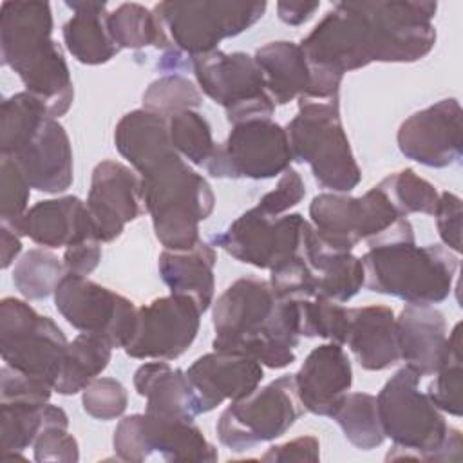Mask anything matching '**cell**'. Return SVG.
Segmentation results:
<instances>
[{
    "mask_svg": "<svg viewBox=\"0 0 463 463\" xmlns=\"http://www.w3.org/2000/svg\"><path fill=\"white\" fill-rule=\"evenodd\" d=\"M461 322H458L447 336V353L441 367L434 373V380L427 385V396L441 411L452 416L463 412V365H461Z\"/></svg>",
    "mask_w": 463,
    "mask_h": 463,
    "instance_id": "cell-39",
    "label": "cell"
},
{
    "mask_svg": "<svg viewBox=\"0 0 463 463\" xmlns=\"http://www.w3.org/2000/svg\"><path fill=\"white\" fill-rule=\"evenodd\" d=\"M54 304L74 329L105 338L112 349H123L134 335V302L89 277L65 273L54 289Z\"/></svg>",
    "mask_w": 463,
    "mask_h": 463,
    "instance_id": "cell-13",
    "label": "cell"
},
{
    "mask_svg": "<svg viewBox=\"0 0 463 463\" xmlns=\"http://www.w3.org/2000/svg\"><path fill=\"white\" fill-rule=\"evenodd\" d=\"M340 425L345 439L360 450H371L383 443L376 396L369 392H347L331 416Z\"/></svg>",
    "mask_w": 463,
    "mask_h": 463,
    "instance_id": "cell-35",
    "label": "cell"
},
{
    "mask_svg": "<svg viewBox=\"0 0 463 463\" xmlns=\"http://www.w3.org/2000/svg\"><path fill=\"white\" fill-rule=\"evenodd\" d=\"M266 2H159L154 13L161 18L174 47L190 58L219 49L224 38H233L257 24Z\"/></svg>",
    "mask_w": 463,
    "mask_h": 463,
    "instance_id": "cell-9",
    "label": "cell"
},
{
    "mask_svg": "<svg viewBox=\"0 0 463 463\" xmlns=\"http://www.w3.org/2000/svg\"><path fill=\"white\" fill-rule=\"evenodd\" d=\"M434 217H436V228H438V235H439L441 242L450 251L459 255V251H461V217H463L461 199L452 192H441L436 210H434Z\"/></svg>",
    "mask_w": 463,
    "mask_h": 463,
    "instance_id": "cell-49",
    "label": "cell"
},
{
    "mask_svg": "<svg viewBox=\"0 0 463 463\" xmlns=\"http://www.w3.org/2000/svg\"><path fill=\"white\" fill-rule=\"evenodd\" d=\"M112 358V345L96 335L80 333L69 342L61 373L56 380L54 391L63 396H72L83 391L96 380Z\"/></svg>",
    "mask_w": 463,
    "mask_h": 463,
    "instance_id": "cell-33",
    "label": "cell"
},
{
    "mask_svg": "<svg viewBox=\"0 0 463 463\" xmlns=\"http://www.w3.org/2000/svg\"><path fill=\"white\" fill-rule=\"evenodd\" d=\"M101 244L103 242L98 239H89L80 244L65 248V253L61 259L65 271L72 275H81V277L90 275L101 260Z\"/></svg>",
    "mask_w": 463,
    "mask_h": 463,
    "instance_id": "cell-51",
    "label": "cell"
},
{
    "mask_svg": "<svg viewBox=\"0 0 463 463\" xmlns=\"http://www.w3.org/2000/svg\"><path fill=\"white\" fill-rule=\"evenodd\" d=\"M311 224L320 242L333 251H353L362 241L360 197L340 192H324L309 204Z\"/></svg>",
    "mask_w": 463,
    "mask_h": 463,
    "instance_id": "cell-32",
    "label": "cell"
},
{
    "mask_svg": "<svg viewBox=\"0 0 463 463\" xmlns=\"http://www.w3.org/2000/svg\"><path fill=\"white\" fill-rule=\"evenodd\" d=\"M293 161L307 163L315 181L331 192L349 194L362 181L340 118V98H298V112L286 125Z\"/></svg>",
    "mask_w": 463,
    "mask_h": 463,
    "instance_id": "cell-6",
    "label": "cell"
},
{
    "mask_svg": "<svg viewBox=\"0 0 463 463\" xmlns=\"http://www.w3.org/2000/svg\"><path fill=\"white\" fill-rule=\"evenodd\" d=\"M141 177L143 204L152 217L157 241L165 250H190L199 239V222L215 206L210 183L175 150L150 165Z\"/></svg>",
    "mask_w": 463,
    "mask_h": 463,
    "instance_id": "cell-4",
    "label": "cell"
},
{
    "mask_svg": "<svg viewBox=\"0 0 463 463\" xmlns=\"http://www.w3.org/2000/svg\"><path fill=\"white\" fill-rule=\"evenodd\" d=\"M9 157L18 165L31 188L38 192L60 194L72 184V146L56 118L47 116L25 145Z\"/></svg>",
    "mask_w": 463,
    "mask_h": 463,
    "instance_id": "cell-21",
    "label": "cell"
},
{
    "mask_svg": "<svg viewBox=\"0 0 463 463\" xmlns=\"http://www.w3.org/2000/svg\"><path fill=\"white\" fill-rule=\"evenodd\" d=\"M304 195H306L304 179L295 168L289 166L280 175L277 186L268 194H264L255 206L268 215L279 217L289 212L293 206H297L304 199Z\"/></svg>",
    "mask_w": 463,
    "mask_h": 463,
    "instance_id": "cell-48",
    "label": "cell"
},
{
    "mask_svg": "<svg viewBox=\"0 0 463 463\" xmlns=\"http://www.w3.org/2000/svg\"><path fill=\"white\" fill-rule=\"evenodd\" d=\"M197 394L201 414L217 409L222 402L251 394L264 378L262 365L244 354L212 351L199 356L186 371Z\"/></svg>",
    "mask_w": 463,
    "mask_h": 463,
    "instance_id": "cell-20",
    "label": "cell"
},
{
    "mask_svg": "<svg viewBox=\"0 0 463 463\" xmlns=\"http://www.w3.org/2000/svg\"><path fill=\"white\" fill-rule=\"evenodd\" d=\"M22 235H18L14 230L7 228V226H0V266L2 269H7L18 257V253L22 251Z\"/></svg>",
    "mask_w": 463,
    "mask_h": 463,
    "instance_id": "cell-53",
    "label": "cell"
},
{
    "mask_svg": "<svg viewBox=\"0 0 463 463\" xmlns=\"http://www.w3.org/2000/svg\"><path fill=\"white\" fill-rule=\"evenodd\" d=\"M192 72L199 89L224 109L228 123L271 119L277 105L253 56L217 49L192 58Z\"/></svg>",
    "mask_w": 463,
    "mask_h": 463,
    "instance_id": "cell-10",
    "label": "cell"
},
{
    "mask_svg": "<svg viewBox=\"0 0 463 463\" xmlns=\"http://www.w3.org/2000/svg\"><path fill=\"white\" fill-rule=\"evenodd\" d=\"M400 360L420 376L434 374L447 353L445 315L432 306L407 304L396 318Z\"/></svg>",
    "mask_w": 463,
    "mask_h": 463,
    "instance_id": "cell-24",
    "label": "cell"
},
{
    "mask_svg": "<svg viewBox=\"0 0 463 463\" xmlns=\"http://www.w3.org/2000/svg\"><path fill=\"white\" fill-rule=\"evenodd\" d=\"M63 260L47 248H33L22 255L13 269V284L27 300H42L54 295L65 275Z\"/></svg>",
    "mask_w": 463,
    "mask_h": 463,
    "instance_id": "cell-38",
    "label": "cell"
},
{
    "mask_svg": "<svg viewBox=\"0 0 463 463\" xmlns=\"http://www.w3.org/2000/svg\"><path fill=\"white\" fill-rule=\"evenodd\" d=\"M16 233L51 250L98 239L87 203L76 195L38 201L25 212Z\"/></svg>",
    "mask_w": 463,
    "mask_h": 463,
    "instance_id": "cell-23",
    "label": "cell"
},
{
    "mask_svg": "<svg viewBox=\"0 0 463 463\" xmlns=\"http://www.w3.org/2000/svg\"><path fill=\"white\" fill-rule=\"evenodd\" d=\"M49 2H4L0 5L2 63L14 71L25 90L60 118L74 101V85L60 45L52 40Z\"/></svg>",
    "mask_w": 463,
    "mask_h": 463,
    "instance_id": "cell-2",
    "label": "cell"
},
{
    "mask_svg": "<svg viewBox=\"0 0 463 463\" xmlns=\"http://www.w3.org/2000/svg\"><path fill=\"white\" fill-rule=\"evenodd\" d=\"M269 284L280 298L304 300L318 297V282L315 271L302 257L300 250L297 255L269 269Z\"/></svg>",
    "mask_w": 463,
    "mask_h": 463,
    "instance_id": "cell-46",
    "label": "cell"
},
{
    "mask_svg": "<svg viewBox=\"0 0 463 463\" xmlns=\"http://www.w3.org/2000/svg\"><path fill=\"white\" fill-rule=\"evenodd\" d=\"M215 262V248L210 242L199 241L190 250H163L159 253L157 268L161 280L168 286L170 293L194 298L204 313L213 304Z\"/></svg>",
    "mask_w": 463,
    "mask_h": 463,
    "instance_id": "cell-27",
    "label": "cell"
},
{
    "mask_svg": "<svg viewBox=\"0 0 463 463\" xmlns=\"http://www.w3.org/2000/svg\"><path fill=\"white\" fill-rule=\"evenodd\" d=\"M121 461L141 463L154 452L166 461H215L217 449L188 418L161 414H130L119 420L112 436Z\"/></svg>",
    "mask_w": 463,
    "mask_h": 463,
    "instance_id": "cell-12",
    "label": "cell"
},
{
    "mask_svg": "<svg viewBox=\"0 0 463 463\" xmlns=\"http://www.w3.org/2000/svg\"><path fill=\"white\" fill-rule=\"evenodd\" d=\"M213 349L237 353L269 369L295 362L300 340L298 300L280 298L269 280L242 277L215 300Z\"/></svg>",
    "mask_w": 463,
    "mask_h": 463,
    "instance_id": "cell-1",
    "label": "cell"
},
{
    "mask_svg": "<svg viewBox=\"0 0 463 463\" xmlns=\"http://www.w3.org/2000/svg\"><path fill=\"white\" fill-rule=\"evenodd\" d=\"M83 411L101 421H110L127 411L128 392L125 385L110 376H98L81 391Z\"/></svg>",
    "mask_w": 463,
    "mask_h": 463,
    "instance_id": "cell-47",
    "label": "cell"
},
{
    "mask_svg": "<svg viewBox=\"0 0 463 463\" xmlns=\"http://www.w3.org/2000/svg\"><path fill=\"white\" fill-rule=\"evenodd\" d=\"M345 344L365 371H385L400 362L396 317L387 306L351 307Z\"/></svg>",
    "mask_w": 463,
    "mask_h": 463,
    "instance_id": "cell-25",
    "label": "cell"
},
{
    "mask_svg": "<svg viewBox=\"0 0 463 463\" xmlns=\"http://www.w3.org/2000/svg\"><path fill=\"white\" fill-rule=\"evenodd\" d=\"M67 338L49 318L25 300L5 297L0 302V353L5 365L54 389L61 373Z\"/></svg>",
    "mask_w": 463,
    "mask_h": 463,
    "instance_id": "cell-7",
    "label": "cell"
},
{
    "mask_svg": "<svg viewBox=\"0 0 463 463\" xmlns=\"http://www.w3.org/2000/svg\"><path fill=\"white\" fill-rule=\"evenodd\" d=\"M311 71L342 76L373 63V42L358 2H338L300 43Z\"/></svg>",
    "mask_w": 463,
    "mask_h": 463,
    "instance_id": "cell-16",
    "label": "cell"
},
{
    "mask_svg": "<svg viewBox=\"0 0 463 463\" xmlns=\"http://www.w3.org/2000/svg\"><path fill=\"white\" fill-rule=\"evenodd\" d=\"M168 139L174 150L188 163L204 166L215 150L212 127L197 110H181L166 118Z\"/></svg>",
    "mask_w": 463,
    "mask_h": 463,
    "instance_id": "cell-40",
    "label": "cell"
},
{
    "mask_svg": "<svg viewBox=\"0 0 463 463\" xmlns=\"http://www.w3.org/2000/svg\"><path fill=\"white\" fill-rule=\"evenodd\" d=\"M203 103L201 89L181 74L154 80L143 92V109L168 118L181 110H194Z\"/></svg>",
    "mask_w": 463,
    "mask_h": 463,
    "instance_id": "cell-43",
    "label": "cell"
},
{
    "mask_svg": "<svg viewBox=\"0 0 463 463\" xmlns=\"http://www.w3.org/2000/svg\"><path fill=\"white\" fill-rule=\"evenodd\" d=\"M291 161L286 128L271 119H250L232 125L204 168L217 179L264 181L284 174Z\"/></svg>",
    "mask_w": 463,
    "mask_h": 463,
    "instance_id": "cell-11",
    "label": "cell"
},
{
    "mask_svg": "<svg viewBox=\"0 0 463 463\" xmlns=\"http://www.w3.org/2000/svg\"><path fill=\"white\" fill-rule=\"evenodd\" d=\"M72 16L63 24L61 34L67 51L83 65H103L121 49L107 27V2H65Z\"/></svg>",
    "mask_w": 463,
    "mask_h": 463,
    "instance_id": "cell-29",
    "label": "cell"
},
{
    "mask_svg": "<svg viewBox=\"0 0 463 463\" xmlns=\"http://www.w3.org/2000/svg\"><path fill=\"white\" fill-rule=\"evenodd\" d=\"M300 253L309 262L318 282V297L336 302L351 300L364 286L365 273L362 260L351 251L327 250L311 222L304 230Z\"/></svg>",
    "mask_w": 463,
    "mask_h": 463,
    "instance_id": "cell-28",
    "label": "cell"
},
{
    "mask_svg": "<svg viewBox=\"0 0 463 463\" xmlns=\"http://www.w3.org/2000/svg\"><path fill=\"white\" fill-rule=\"evenodd\" d=\"M463 112L456 98H445L411 114L398 128L400 152L423 166L445 168L461 159Z\"/></svg>",
    "mask_w": 463,
    "mask_h": 463,
    "instance_id": "cell-18",
    "label": "cell"
},
{
    "mask_svg": "<svg viewBox=\"0 0 463 463\" xmlns=\"http://www.w3.org/2000/svg\"><path fill=\"white\" fill-rule=\"evenodd\" d=\"M49 116L47 109L27 90L16 92L2 101L0 112V150L2 156H13L34 134L40 123ZM52 118V116H51Z\"/></svg>",
    "mask_w": 463,
    "mask_h": 463,
    "instance_id": "cell-36",
    "label": "cell"
},
{
    "mask_svg": "<svg viewBox=\"0 0 463 463\" xmlns=\"http://www.w3.org/2000/svg\"><path fill=\"white\" fill-rule=\"evenodd\" d=\"M134 387L146 400L145 412L195 420L201 414L197 394L183 369H172L166 360L146 362L134 373Z\"/></svg>",
    "mask_w": 463,
    "mask_h": 463,
    "instance_id": "cell-26",
    "label": "cell"
},
{
    "mask_svg": "<svg viewBox=\"0 0 463 463\" xmlns=\"http://www.w3.org/2000/svg\"><path fill=\"white\" fill-rule=\"evenodd\" d=\"M320 7V2H277V14L288 25L306 24Z\"/></svg>",
    "mask_w": 463,
    "mask_h": 463,
    "instance_id": "cell-52",
    "label": "cell"
},
{
    "mask_svg": "<svg viewBox=\"0 0 463 463\" xmlns=\"http://www.w3.org/2000/svg\"><path fill=\"white\" fill-rule=\"evenodd\" d=\"M260 459L273 461V463L275 461H279V463L318 461L320 459V443L315 436H300L291 441L269 447Z\"/></svg>",
    "mask_w": 463,
    "mask_h": 463,
    "instance_id": "cell-50",
    "label": "cell"
},
{
    "mask_svg": "<svg viewBox=\"0 0 463 463\" xmlns=\"http://www.w3.org/2000/svg\"><path fill=\"white\" fill-rule=\"evenodd\" d=\"M31 184L11 157L2 156L0 165V222L16 232L29 210Z\"/></svg>",
    "mask_w": 463,
    "mask_h": 463,
    "instance_id": "cell-45",
    "label": "cell"
},
{
    "mask_svg": "<svg viewBox=\"0 0 463 463\" xmlns=\"http://www.w3.org/2000/svg\"><path fill=\"white\" fill-rule=\"evenodd\" d=\"M85 203L98 239L112 242L145 212L141 177L127 165L105 159L92 170Z\"/></svg>",
    "mask_w": 463,
    "mask_h": 463,
    "instance_id": "cell-19",
    "label": "cell"
},
{
    "mask_svg": "<svg viewBox=\"0 0 463 463\" xmlns=\"http://www.w3.org/2000/svg\"><path fill=\"white\" fill-rule=\"evenodd\" d=\"M420 378L405 365L385 382L376 396L383 436L394 443L385 459L461 461V430L449 427L443 412L418 389Z\"/></svg>",
    "mask_w": 463,
    "mask_h": 463,
    "instance_id": "cell-3",
    "label": "cell"
},
{
    "mask_svg": "<svg viewBox=\"0 0 463 463\" xmlns=\"http://www.w3.org/2000/svg\"><path fill=\"white\" fill-rule=\"evenodd\" d=\"M293 376L304 411L315 416L331 418L353 385L349 356L335 342L315 347Z\"/></svg>",
    "mask_w": 463,
    "mask_h": 463,
    "instance_id": "cell-22",
    "label": "cell"
},
{
    "mask_svg": "<svg viewBox=\"0 0 463 463\" xmlns=\"http://www.w3.org/2000/svg\"><path fill=\"white\" fill-rule=\"evenodd\" d=\"M402 215L427 213L434 215L439 194L432 183L418 175L412 168L389 174L376 184Z\"/></svg>",
    "mask_w": 463,
    "mask_h": 463,
    "instance_id": "cell-41",
    "label": "cell"
},
{
    "mask_svg": "<svg viewBox=\"0 0 463 463\" xmlns=\"http://www.w3.org/2000/svg\"><path fill=\"white\" fill-rule=\"evenodd\" d=\"M201 315L197 302L184 295L170 293L137 307L136 329L123 347L137 360H175L194 344Z\"/></svg>",
    "mask_w": 463,
    "mask_h": 463,
    "instance_id": "cell-17",
    "label": "cell"
},
{
    "mask_svg": "<svg viewBox=\"0 0 463 463\" xmlns=\"http://www.w3.org/2000/svg\"><path fill=\"white\" fill-rule=\"evenodd\" d=\"M110 38L119 49L156 47L168 51L174 47L161 18L141 4L125 2L107 14Z\"/></svg>",
    "mask_w": 463,
    "mask_h": 463,
    "instance_id": "cell-34",
    "label": "cell"
},
{
    "mask_svg": "<svg viewBox=\"0 0 463 463\" xmlns=\"http://www.w3.org/2000/svg\"><path fill=\"white\" fill-rule=\"evenodd\" d=\"M364 286L407 304L432 306L449 298L459 259L441 244L416 246V241L387 242L362 255Z\"/></svg>",
    "mask_w": 463,
    "mask_h": 463,
    "instance_id": "cell-5",
    "label": "cell"
},
{
    "mask_svg": "<svg viewBox=\"0 0 463 463\" xmlns=\"http://www.w3.org/2000/svg\"><path fill=\"white\" fill-rule=\"evenodd\" d=\"M118 152L143 174L150 165L174 150L168 139L166 118L146 109L127 112L114 128Z\"/></svg>",
    "mask_w": 463,
    "mask_h": 463,
    "instance_id": "cell-31",
    "label": "cell"
},
{
    "mask_svg": "<svg viewBox=\"0 0 463 463\" xmlns=\"http://www.w3.org/2000/svg\"><path fill=\"white\" fill-rule=\"evenodd\" d=\"M347 320H349V309L336 300H331L326 297L298 300L300 336H306V338L318 336V338H326L329 342L344 345L345 333H347Z\"/></svg>",
    "mask_w": 463,
    "mask_h": 463,
    "instance_id": "cell-42",
    "label": "cell"
},
{
    "mask_svg": "<svg viewBox=\"0 0 463 463\" xmlns=\"http://www.w3.org/2000/svg\"><path fill=\"white\" fill-rule=\"evenodd\" d=\"M253 58L262 71L266 89L275 105H286L307 92L311 72L300 43L288 40L268 42L255 51Z\"/></svg>",
    "mask_w": 463,
    "mask_h": 463,
    "instance_id": "cell-30",
    "label": "cell"
},
{
    "mask_svg": "<svg viewBox=\"0 0 463 463\" xmlns=\"http://www.w3.org/2000/svg\"><path fill=\"white\" fill-rule=\"evenodd\" d=\"M47 403L25 400L0 402V445L4 458H13L34 443L45 423Z\"/></svg>",
    "mask_w": 463,
    "mask_h": 463,
    "instance_id": "cell-37",
    "label": "cell"
},
{
    "mask_svg": "<svg viewBox=\"0 0 463 463\" xmlns=\"http://www.w3.org/2000/svg\"><path fill=\"white\" fill-rule=\"evenodd\" d=\"M302 412L295 376L282 374L246 398L232 402L217 420V438L233 452H246L286 434Z\"/></svg>",
    "mask_w": 463,
    "mask_h": 463,
    "instance_id": "cell-8",
    "label": "cell"
},
{
    "mask_svg": "<svg viewBox=\"0 0 463 463\" xmlns=\"http://www.w3.org/2000/svg\"><path fill=\"white\" fill-rule=\"evenodd\" d=\"M69 416L67 412L52 403L45 405V423L38 432L33 449L34 459L43 461H63L76 463L80 459V447L76 438L67 430Z\"/></svg>",
    "mask_w": 463,
    "mask_h": 463,
    "instance_id": "cell-44",
    "label": "cell"
},
{
    "mask_svg": "<svg viewBox=\"0 0 463 463\" xmlns=\"http://www.w3.org/2000/svg\"><path fill=\"white\" fill-rule=\"evenodd\" d=\"M307 222L300 213L273 217L253 206L222 233L213 235L212 246L222 248L242 264L273 269L298 253Z\"/></svg>",
    "mask_w": 463,
    "mask_h": 463,
    "instance_id": "cell-15",
    "label": "cell"
},
{
    "mask_svg": "<svg viewBox=\"0 0 463 463\" xmlns=\"http://www.w3.org/2000/svg\"><path fill=\"white\" fill-rule=\"evenodd\" d=\"M371 33L373 61L412 63L436 45V2H358Z\"/></svg>",
    "mask_w": 463,
    "mask_h": 463,
    "instance_id": "cell-14",
    "label": "cell"
}]
</instances>
